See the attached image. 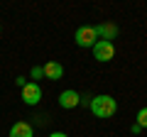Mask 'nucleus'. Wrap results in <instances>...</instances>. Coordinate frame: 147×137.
<instances>
[{"label":"nucleus","mask_w":147,"mask_h":137,"mask_svg":"<svg viewBox=\"0 0 147 137\" xmlns=\"http://www.w3.org/2000/svg\"><path fill=\"white\" fill-rule=\"evenodd\" d=\"M88 108H91V113H93L96 118H113L115 110H118V103H115V98L100 93V95H93V98L88 100Z\"/></svg>","instance_id":"f257e3e1"},{"label":"nucleus","mask_w":147,"mask_h":137,"mask_svg":"<svg viewBox=\"0 0 147 137\" xmlns=\"http://www.w3.org/2000/svg\"><path fill=\"white\" fill-rule=\"evenodd\" d=\"M74 42L79 44V47H84V49H91L96 42H98L96 27H91V25H84V27H79V30H76V34H74Z\"/></svg>","instance_id":"f03ea898"},{"label":"nucleus","mask_w":147,"mask_h":137,"mask_svg":"<svg viewBox=\"0 0 147 137\" xmlns=\"http://www.w3.org/2000/svg\"><path fill=\"white\" fill-rule=\"evenodd\" d=\"M91 52H93V59L100 64L110 61V59L115 56V47H113V42H105V39H98V42L91 47Z\"/></svg>","instance_id":"7ed1b4c3"},{"label":"nucleus","mask_w":147,"mask_h":137,"mask_svg":"<svg viewBox=\"0 0 147 137\" xmlns=\"http://www.w3.org/2000/svg\"><path fill=\"white\" fill-rule=\"evenodd\" d=\"M20 98L25 100L27 105H37V103L42 100V86H39V83H34V81H32V83H27L25 88H22Z\"/></svg>","instance_id":"20e7f679"},{"label":"nucleus","mask_w":147,"mask_h":137,"mask_svg":"<svg viewBox=\"0 0 147 137\" xmlns=\"http://www.w3.org/2000/svg\"><path fill=\"white\" fill-rule=\"evenodd\" d=\"M59 105L64 108V110H71V108H76V105H81V93L79 91H61L59 93Z\"/></svg>","instance_id":"39448f33"},{"label":"nucleus","mask_w":147,"mask_h":137,"mask_svg":"<svg viewBox=\"0 0 147 137\" xmlns=\"http://www.w3.org/2000/svg\"><path fill=\"white\" fill-rule=\"evenodd\" d=\"M96 34H98V39L113 42V39L118 37V27H115V25H110V22H103V25L96 27Z\"/></svg>","instance_id":"423d86ee"},{"label":"nucleus","mask_w":147,"mask_h":137,"mask_svg":"<svg viewBox=\"0 0 147 137\" xmlns=\"http://www.w3.org/2000/svg\"><path fill=\"white\" fill-rule=\"evenodd\" d=\"M10 137H34V127H32L30 122L20 120V122H15V125L10 127Z\"/></svg>","instance_id":"0eeeda50"},{"label":"nucleus","mask_w":147,"mask_h":137,"mask_svg":"<svg viewBox=\"0 0 147 137\" xmlns=\"http://www.w3.org/2000/svg\"><path fill=\"white\" fill-rule=\"evenodd\" d=\"M42 68H44V76H47L49 81H59L64 76V66L59 61H47Z\"/></svg>","instance_id":"6e6552de"},{"label":"nucleus","mask_w":147,"mask_h":137,"mask_svg":"<svg viewBox=\"0 0 147 137\" xmlns=\"http://www.w3.org/2000/svg\"><path fill=\"white\" fill-rule=\"evenodd\" d=\"M135 125H140L142 130L147 127V108H140V110H137V122Z\"/></svg>","instance_id":"1a4fd4ad"},{"label":"nucleus","mask_w":147,"mask_h":137,"mask_svg":"<svg viewBox=\"0 0 147 137\" xmlns=\"http://www.w3.org/2000/svg\"><path fill=\"white\" fill-rule=\"evenodd\" d=\"M30 76H32V79H42V76H44V68H42V66H34V68L30 71Z\"/></svg>","instance_id":"9d476101"},{"label":"nucleus","mask_w":147,"mask_h":137,"mask_svg":"<svg viewBox=\"0 0 147 137\" xmlns=\"http://www.w3.org/2000/svg\"><path fill=\"white\" fill-rule=\"evenodd\" d=\"M15 83L20 86V88H25V86H27V81H25V76H17V79H15Z\"/></svg>","instance_id":"9b49d317"},{"label":"nucleus","mask_w":147,"mask_h":137,"mask_svg":"<svg viewBox=\"0 0 147 137\" xmlns=\"http://www.w3.org/2000/svg\"><path fill=\"white\" fill-rule=\"evenodd\" d=\"M49 137H69V135H64V132H52Z\"/></svg>","instance_id":"f8f14e48"},{"label":"nucleus","mask_w":147,"mask_h":137,"mask_svg":"<svg viewBox=\"0 0 147 137\" xmlns=\"http://www.w3.org/2000/svg\"><path fill=\"white\" fill-rule=\"evenodd\" d=\"M0 30H3V27H0Z\"/></svg>","instance_id":"ddd939ff"}]
</instances>
